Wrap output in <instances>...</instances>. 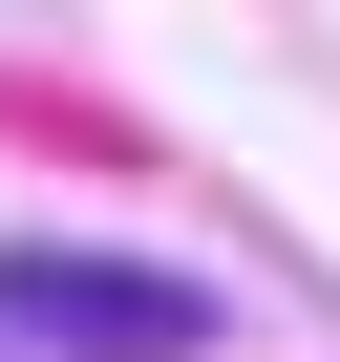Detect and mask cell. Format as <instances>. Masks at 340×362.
<instances>
[{
    "mask_svg": "<svg viewBox=\"0 0 340 362\" xmlns=\"http://www.w3.org/2000/svg\"><path fill=\"white\" fill-rule=\"evenodd\" d=\"M0 362H213V277L107 235H0Z\"/></svg>",
    "mask_w": 340,
    "mask_h": 362,
    "instance_id": "6da1fadb",
    "label": "cell"
}]
</instances>
